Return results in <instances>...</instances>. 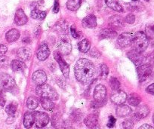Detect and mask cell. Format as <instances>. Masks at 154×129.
<instances>
[{
  "instance_id": "cb8c5ba5",
  "label": "cell",
  "mask_w": 154,
  "mask_h": 129,
  "mask_svg": "<svg viewBox=\"0 0 154 129\" xmlns=\"http://www.w3.org/2000/svg\"><path fill=\"white\" fill-rule=\"evenodd\" d=\"M34 124L33 112H27L23 116V125L26 128L29 129Z\"/></svg>"
},
{
  "instance_id": "8d00e7d4",
  "label": "cell",
  "mask_w": 154,
  "mask_h": 129,
  "mask_svg": "<svg viewBox=\"0 0 154 129\" xmlns=\"http://www.w3.org/2000/svg\"><path fill=\"white\" fill-rule=\"evenodd\" d=\"M60 116L58 114H54L52 115V118H51V123H52L53 127H55V128H58L59 127H60L62 124L61 121H60Z\"/></svg>"
},
{
  "instance_id": "6da1fadb",
  "label": "cell",
  "mask_w": 154,
  "mask_h": 129,
  "mask_svg": "<svg viewBox=\"0 0 154 129\" xmlns=\"http://www.w3.org/2000/svg\"><path fill=\"white\" fill-rule=\"evenodd\" d=\"M76 79L82 84H88L95 74V67L91 61L85 58L79 59L74 66Z\"/></svg>"
},
{
  "instance_id": "7a4b0ae2",
  "label": "cell",
  "mask_w": 154,
  "mask_h": 129,
  "mask_svg": "<svg viewBox=\"0 0 154 129\" xmlns=\"http://www.w3.org/2000/svg\"><path fill=\"white\" fill-rule=\"evenodd\" d=\"M149 45V40L146 37V34L143 32H137L135 33L133 37L132 42V48L134 51L139 53H143Z\"/></svg>"
},
{
  "instance_id": "1f68e13d",
  "label": "cell",
  "mask_w": 154,
  "mask_h": 129,
  "mask_svg": "<svg viewBox=\"0 0 154 129\" xmlns=\"http://www.w3.org/2000/svg\"><path fill=\"white\" fill-rule=\"evenodd\" d=\"M140 96L137 95L136 94H130L129 97H128V102L129 104H131L133 106H137L140 103Z\"/></svg>"
},
{
  "instance_id": "277c9868",
  "label": "cell",
  "mask_w": 154,
  "mask_h": 129,
  "mask_svg": "<svg viewBox=\"0 0 154 129\" xmlns=\"http://www.w3.org/2000/svg\"><path fill=\"white\" fill-rule=\"evenodd\" d=\"M0 84L4 90L7 91H13L16 88V83L14 78L7 73H0Z\"/></svg>"
},
{
  "instance_id": "7dc6e473",
  "label": "cell",
  "mask_w": 154,
  "mask_h": 129,
  "mask_svg": "<svg viewBox=\"0 0 154 129\" xmlns=\"http://www.w3.org/2000/svg\"><path fill=\"white\" fill-rule=\"evenodd\" d=\"M59 10H60V5H59L58 0H55L54 4V8H53V12L57 14L59 11Z\"/></svg>"
},
{
  "instance_id": "f546056e",
  "label": "cell",
  "mask_w": 154,
  "mask_h": 129,
  "mask_svg": "<svg viewBox=\"0 0 154 129\" xmlns=\"http://www.w3.org/2000/svg\"><path fill=\"white\" fill-rule=\"evenodd\" d=\"M90 47H91V43L88 39L85 38V39L82 40L78 44V48L81 52L86 53L90 50Z\"/></svg>"
},
{
  "instance_id": "f907efd6",
  "label": "cell",
  "mask_w": 154,
  "mask_h": 129,
  "mask_svg": "<svg viewBox=\"0 0 154 129\" xmlns=\"http://www.w3.org/2000/svg\"><path fill=\"white\" fill-rule=\"evenodd\" d=\"M139 129H154V127H152L151 125H149V124H143V125L140 126V127H139Z\"/></svg>"
},
{
  "instance_id": "4dcf8cb0",
  "label": "cell",
  "mask_w": 154,
  "mask_h": 129,
  "mask_svg": "<svg viewBox=\"0 0 154 129\" xmlns=\"http://www.w3.org/2000/svg\"><path fill=\"white\" fill-rule=\"evenodd\" d=\"M31 17L33 19H38V20H43L46 16V12L45 11H39L37 8H34L32 11H31Z\"/></svg>"
},
{
  "instance_id": "d6986e66",
  "label": "cell",
  "mask_w": 154,
  "mask_h": 129,
  "mask_svg": "<svg viewBox=\"0 0 154 129\" xmlns=\"http://www.w3.org/2000/svg\"><path fill=\"white\" fill-rule=\"evenodd\" d=\"M14 22L17 26H23L26 24L27 22V17L21 8L17 10L16 11L15 16H14Z\"/></svg>"
},
{
  "instance_id": "e575fe53",
  "label": "cell",
  "mask_w": 154,
  "mask_h": 129,
  "mask_svg": "<svg viewBox=\"0 0 154 129\" xmlns=\"http://www.w3.org/2000/svg\"><path fill=\"white\" fill-rule=\"evenodd\" d=\"M55 29L57 32L64 34L66 33V32H67L68 26L67 24H66L64 21H60L58 22V23L55 25Z\"/></svg>"
},
{
  "instance_id": "f5cc1de1",
  "label": "cell",
  "mask_w": 154,
  "mask_h": 129,
  "mask_svg": "<svg viewBox=\"0 0 154 129\" xmlns=\"http://www.w3.org/2000/svg\"><path fill=\"white\" fill-rule=\"evenodd\" d=\"M151 60H152V63L154 66V52L152 54V56H151Z\"/></svg>"
},
{
  "instance_id": "ab89813d",
  "label": "cell",
  "mask_w": 154,
  "mask_h": 129,
  "mask_svg": "<svg viewBox=\"0 0 154 129\" xmlns=\"http://www.w3.org/2000/svg\"><path fill=\"white\" fill-rule=\"evenodd\" d=\"M122 127L124 129H132L134 127V122L132 120L127 119L122 123Z\"/></svg>"
},
{
  "instance_id": "e0dca14e",
  "label": "cell",
  "mask_w": 154,
  "mask_h": 129,
  "mask_svg": "<svg viewBox=\"0 0 154 129\" xmlns=\"http://www.w3.org/2000/svg\"><path fill=\"white\" fill-rule=\"evenodd\" d=\"M82 23L85 28L92 29L97 26V18L94 14H89L82 20Z\"/></svg>"
},
{
  "instance_id": "8fae6325",
  "label": "cell",
  "mask_w": 154,
  "mask_h": 129,
  "mask_svg": "<svg viewBox=\"0 0 154 129\" xmlns=\"http://www.w3.org/2000/svg\"><path fill=\"white\" fill-rule=\"evenodd\" d=\"M125 20L121 16L113 15L109 17V25L112 29H120L124 26Z\"/></svg>"
},
{
  "instance_id": "f6af8a7d",
  "label": "cell",
  "mask_w": 154,
  "mask_h": 129,
  "mask_svg": "<svg viewBox=\"0 0 154 129\" xmlns=\"http://www.w3.org/2000/svg\"><path fill=\"white\" fill-rule=\"evenodd\" d=\"M135 21V17H134V14H129L126 16V17L125 18V22L131 24V23H134V22Z\"/></svg>"
},
{
  "instance_id": "db71d44e",
  "label": "cell",
  "mask_w": 154,
  "mask_h": 129,
  "mask_svg": "<svg viewBox=\"0 0 154 129\" xmlns=\"http://www.w3.org/2000/svg\"><path fill=\"white\" fill-rule=\"evenodd\" d=\"M41 129H54L53 128V127H42V128H41Z\"/></svg>"
},
{
  "instance_id": "52a82bcc",
  "label": "cell",
  "mask_w": 154,
  "mask_h": 129,
  "mask_svg": "<svg viewBox=\"0 0 154 129\" xmlns=\"http://www.w3.org/2000/svg\"><path fill=\"white\" fill-rule=\"evenodd\" d=\"M106 97V87L103 84H98L95 87L94 91V100L95 102L103 103Z\"/></svg>"
},
{
  "instance_id": "7c38bea8",
  "label": "cell",
  "mask_w": 154,
  "mask_h": 129,
  "mask_svg": "<svg viewBox=\"0 0 154 129\" xmlns=\"http://www.w3.org/2000/svg\"><path fill=\"white\" fill-rule=\"evenodd\" d=\"M54 59H55V60H57V63H58L59 66H60L62 73L63 74V75H64L65 77L67 78V77L69 76V65L63 60V59L62 58L61 55H60V54L59 52H54Z\"/></svg>"
},
{
  "instance_id": "d590c367",
  "label": "cell",
  "mask_w": 154,
  "mask_h": 129,
  "mask_svg": "<svg viewBox=\"0 0 154 129\" xmlns=\"http://www.w3.org/2000/svg\"><path fill=\"white\" fill-rule=\"evenodd\" d=\"M109 86H110V88H112V91L118 90L120 88V82H119V81L116 78L112 77L109 79Z\"/></svg>"
},
{
  "instance_id": "484cf974",
  "label": "cell",
  "mask_w": 154,
  "mask_h": 129,
  "mask_svg": "<svg viewBox=\"0 0 154 129\" xmlns=\"http://www.w3.org/2000/svg\"><path fill=\"white\" fill-rule=\"evenodd\" d=\"M84 0H68L66 2V8L72 11H75L80 8Z\"/></svg>"
},
{
  "instance_id": "9f6ffc18",
  "label": "cell",
  "mask_w": 154,
  "mask_h": 129,
  "mask_svg": "<svg viewBox=\"0 0 154 129\" xmlns=\"http://www.w3.org/2000/svg\"><path fill=\"white\" fill-rule=\"evenodd\" d=\"M131 1H133V2H136V1H137V0H131Z\"/></svg>"
},
{
  "instance_id": "7402d4cb",
  "label": "cell",
  "mask_w": 154,
  "mask_h": 129,
  "mask_svg": "<svg viewBox=\"0 0 154 129\" xmlns=\"http://www.w3.org/2000/svg\"><path fill=\"white\" fill-rule=\"evenodd\" d=\"M31 51L29 48H26V47H23V48H20L17 50V57L20 59H21L22 60H27L30 58L31 57Z\"/></svg>"
},
{
  "instance_id": "ee69618b",
  "label": "cell",
  "mask_w": 154,
  "mask_h": 129,
  "mask_svg": "<svg viewBox=\"0 0 154 129\" xmlns=\"http://www.w3.org/2000/svg\"><path fill=\"white\" fill-rule=\"evenodd\" d=\"M70 32H71V35H72V36L73 37V38H79V37H80V32H78V31L75 29L74 26H71Z\"/></svg>"
},
{
  "instance_id": "816d5d0a",
  "label": "cell",
  "mask_w": 154,
  "mask_h": 129,
  "mask_svg": "<svg viewBox=\"0 0 154 129\" xmlns=\"http://www.w3.org/2000/svg\"><path fill=\"white\" fill-rule=\"evenodd\" d=\"M22 41H23V43H25V44H29V43L31 42V40L29 39V38H25L22 40Z\"/></svg>"
},
{
  "instance_id": "8992f818",
  "label": "cell",
  "mask_w": 154,
  "mask_h": 129,
  "mask_svg": "<svg viewBox=\"0 0 154 129\" xmlns=\"http://www.w3.org/2000/svg\"><path fill=\"white\" fill-rule=\"evenodd\" d=\"M137 75L140 81H143L151 75L152 72V65L150 63H144L138 66L137 68Z\"/></svg>"
},
{
  "instance_id": "30bf717a",
  "label": "cell",
  "mask_w": 154,
  "mask_h": 129,
  "mask_svg": "<svg viewBox=\"0 0 154 129\" xmlns=\"http://www.w3.org/2000/svg\"><path fill=\"white\" fill-rule=\"evenodd\" d=\"M110 100L112 103L117 105L123 104L127 100V94L122 90H115L111 94Z\"/></svg>"
},
{
  "instance_id": "4fadbf2b",
  "label": "cell",
  "mask_w": 154,
  "mask_h": 129,
  "mask_svg": "<svg viewBox=\"0 0 154 129\" xmlns=\"http://www.w3.org/2000/svg\"><path fill=\"white\" fill-rule=\"evenodd\" d=\"M32 78L33 82L36 85H41V84H45V81H47V75L43 70L38 69L33 72Z\"/></svg>"
},
{
  "instance_id": "bcb514c9",
  "label": "cell",
  "mask_w": 154,
  "mask_h": 129,
  "mask_svg": "<svg viewBox=\"0 0 154 129\" xmlns=\"http://www.w3.org/2000/svg\"><path fill=\"white\" fill-rule=\"evenodd\" d=\"M60 127H61V129H74L72 124L69 122H68V121H65V122L62 123Z\"/></svg>"
},
{
  "instance_id": "b9f144b4",
  "label": "cell",
  "mask_w": 154,
  "mask_h": 129,
  "mask_svg": "<svg viewBox=\"0 0 154 129\" xmlns=\"http://www.w3.org/2000/svg\"><path fill=\"white\" fill-rule=\"evenodd\" d=\"M71 117H72V120L74 121H79L81 119V118H82V113L79 110L75 111V112H72Z\"/></svg>"
},
{
  "instance_id": "6f0895ef",
  "label": "cell",
  "mask_w": 154,
  "mask_h": 129,
  "mask_svg": "<svg viewBox=\"0 0 154 129\" xmlns=\"http://www.w3.org/2000/svg\"><path fill=\"white\" fill-rule=\"evenodd\" d=\"M145 1H146V2H149V0H145Z\"/></svg>"
},
{
  "instance_id": "4316f807",
  "label": "cell",
  "mask_w": 154,
  "mask_h": 129,
  "mask_svg": "<svg viewBox=\"0 0 154 129\" xmlns=\"http://www.w3.org/2000/svg\"><path fill=\"white\" fill-rule=\"evenodd\" d=\"M105 2H106V5L111 9L117 11V12H122L123 11L122 5L119 3L117 0H105Z\"/></svg>"
},
{
  "instance_id": "ffe728a7",
  "label": "cell",
  "mask_w": 154,
  "mask_h": 129,
  "mask_svg": "<svg viewBox=\"0 0 154 129\" xmlns=\"http://www.w3.org/2000/svg\"><path fill=\"white\" fill-rule=\"evenodd\" d=\"M116 113L119 117L123 118V117L128 116L131 113V109L127 105L121 104L117 106L116 110Z\"/></svg>"
},
{
  "instance_id": "11a10c76",
  "label": "cell",
  "mask_w": 154,
  "mask_h": 129,
  "mask_svg": "<svg viewBox=\"0 0 154 129\" xmlns=\"http://www.w3.org/2000/svg\"><path fill=\"white\" fill-rule=\"evenodd\" d=\"M152 121H153V123H154V114L153 115H152Z\"/></svg>"
},
{
  "instance_id": "44dd1931",
  "label": "cell",
  "mask_w": 154,
  "mask_h": 129,
  "mask_svg": "<svg viewBox=\"0 0 154 129\" xmlns=\"http://www.w3.org/2000/svg\"><path fill=\"white\" fill-rule=\"evenodd\" d=\"M117 36V32L114 29L111 28H105L100 30L99 37L100 39H104V38H112Z\"/></svg>"
},
{
  "instance_id": "9a60e30c",
  "label": "cell",
  "mask_w": 154,
  "mask_h": 129,
  "mask_svg": "<svg viewBox=\"0 0 154 129\" xmlns=\"http://www.w3.org/2000/svg\"><path fill=\"white\" fill-rule=\"evenodd\" d=\"M128 57L137 66L143 64V62L144 60V57L142 55V53L137 52L133 49L128 53Z\"/></svg>"
},
{
  "instance_id": "60d3db41",
  "label": "cell",
  "mask_w": 154,
  "mask_h": 129,
  "mask_svg": "<svg viewBox=\"0 0 154 129\" xmlns=\"http://www.w3.org/2000/svg\"><path fill=\"white\" fill-rule=\"evenodd\" d=\"M5 97L4 94V88L0 84V105L2 106H5Z\"/></svg>"
},
{
  "instance_id": "603a6c76",
  "label": "cell",
  "mask_w": 154,
  "mask_h": 129,
  "mask_svg": "<svg viewBox=\"0 0 154 129\" xmlns=\"http://www.w3.org/2000/svg\"><path fill=\"white\" fill-rule=\"evenodd\" d=\"M20 37V32L16 29H11L5 34V38L8 42H14Z\"/></svg>"
},
{
  "instance_id": "f1b7e54d",
  "label": "cell",
  "mask_w": 154,
  "mask_h": 129,
  "mask_svg": "<svg viewBox=\"0 0 154 129\" xmlns=\"http://www.w3.org/2000/svg\"><path fill=\"white\" fill-rule=\"evenodd\" d=\"M145 34L148 40L154 45V24H149L146 26Z\"/></svg>"
},
{
  "instance_id": "681fc988",
  "label": "cell",
  "mask_w": 154,
  "mask_h": 129,
  "mask_svg": "<svg viewBox=\"0 0 154 129\" xmlns=\"http://www.w3.org/2000/svg\"><path fill=\"white\" fill-rule=\"evenodd\" d=\"M8 51V48L5 45H0V54H5Z\"/></svg>"
},
{
  "instance_id": "ba28073f",
  "label": "cell",
  "mask_w": 154,
  "mask_h": 129,
  "mask_svg": "<svg viewBox=\"0 0 154 129\" xmlns=\"http://www.w3.org/2000/svg\"><path fill=\"white\" fill-rule=\"evenodd\" d=\"M57 51L60 54L67 55L72 51V45L69 39L66 38H60L57 44Z\"/></svg>"
},
{
  "instance_id": "9c48e42d",
  "label": "cell",
  "mask_w": 154,
  "mask_h": 129,
  "mask_svg": "<svg viewBox=\"0 0 154 129\" xmlns=\"http://www.w3.org/2000/svg\"><path fill=\"white\" fill-rule=\"evenodd\" d=\"M134 34L131 32H123L117 38V44L121 48H127L132 42Z\"/></svg>"
},
{
  "instance_id": "c3c4849f",
  "label": "cell",
  "mask_w": 154,
  "mask_h": 129,
  "mask_svg": "<svg viewBox=\"0 0 154 129\" xmlns=\"http://www.w3.org/2000/svg\"><path fill=\"white\" fill-rule=\"evenodd\" d=\"M146 91L147 93H149V94L154 95V83H152L150 85L148 86L146 89Z\"/></svg>"
},
{
  "instance_id": "7bdbcfd3",
  "label": "cell",
  "mask_w": 154,
  "mask_h": 129,
  "mask_svg": "<svg viewBox=\"0 0 154 129\" xmlns=\"http://www.w3.org/2000/svg\"><path fill=\"white\" fill-rule=\"evenodd\" d=\"M116 121V119L112 115H109V119H108L107 121V124H106V125H107V127H109V128H112V127H113L114 126H115Z\"/></svg>"
},
{
  "instance_id": "f35d334b",
  "label": "cell",
  "mask_w": 154,
  "mask_h": 129,
  "mask_svg": "<svg viewBox=\"0 0 154 129\" xmlns=\"http://www.w3.org/2000/svg\"><path fill=\"white\" fill-rule=\"evenodd\" d=\"M109 73V69L106 64H102L100 66V77L102 78H106Z\"/></svg>"
},
{
  "instance_id": "836d02e7",
  "label": "cell",
  "mask_w": 154,
  "mask_h": 129,
  "mask_svg": "<svg viewBox=\"0 0 154 129\" xmlns=\"http://www.w3.org/2000/svg\"><path fill=\"white\" fill-rule=\"evenodd\" d=\"M17 104L15 103H9L8 106L5 107V112H7L9 116H14L16 112H17Z\"/></svg>"
},
{
  "instance_id": "5bb4252c",
  "label": "cell",
  "mask_w": 154,
  "mask_h": 129,
  "mask_svg": "<svg viewBox=\"0 0 154 129\" xmlns=\"http://www.w3.org/2000/svg\"><path fill=\"white\" fill-rule=\"evenodd\" d=\"M149 113V109L146 105H140V106H138L137 107V109L134 111V118H135L136 120H140L141 118H146Z\"/></svg>"
},
{
  "instance_id": "83f0119b",
  "label": "cell",
  "mask_w": 154,
  "mask_h": 129,
  "mask_svg": "<svg viewBox=\"0 0 154 129\" xmlns=\"http://www.w3.org/2000/svg\"><path fill=\"white\" fill-rule=\"evenodd\" d=\"M39 101H40L42 106L45 109V110L52 111L53 109H54V103H53V100L48 98L41 97Z\"/></svg>"
},
{
  "instance_id": "3957f363",
  "label": "cell",
  "mask_w": 154,
  "mask_h": 129,
  "mask_svg": "<svg viewBox=\"0 0 154 129\" xmlns=\"http://www.w3.org/2000/svg\"><path fill=\"white\" fill-rule=\"evenodd\" d=\"M35 92L40 97L48 98L51 100H57L59 95L57 91L48 84H43L38 85L35 88Z\"/></svg>"
},
{
  "instance_id": "d4e9b609",
  "label": "cell",
  "mask_w": 154,
  "mask_h": 129,
  "mask_svg": "<svg viewBox=\"0 0 154 129\" xmlns=\"http://www.w3.org/2000/svg\"><path fill=\"white\" fill-rule=\"evenodd\" d=\"M11 69L14 72H23L26 69V65L23 61L19 60H14L11 63Z\"/></svg>"
},
{
  "instance_id": "d6a6232c",
  "label": "cell",
  "mask_w": 154,
  "mask_h": 129,
  "mask_svg": "<svg viewBox=\"0 0 154 129\" xmlns=\"http://www.w3.org/2000/svg\"><path fill=\"white\" fill-rule=\"evenodd\" d=\"M38 105V101L35 97H29L26 100V106L29 109H36Z\"/></svg>"
},
{
  "instance_id": "2e32d148",
  "label": "cell",
  "mask_w": 154,
  "mask_h": 129,
  "mask_svg": "<svg viewBox=\"0 0 154 129\" xmlns=\"http://www.w3.org/2000/svg\"><path fill=\"white\" fill-rule=\"evenodd\" d=\"M50 54V50L48 45L45 43H43L39 46L38 51H37L36 55L39 60H45L48 57Z\"/></svg>"
},
{
  "instance_id": "5b68a950",
  "label": "cell",
  "mask_w": 154,
  "mask_h": 129,
  "mask_svg": "<svg viewBox=\"0 0 154 129\" xmlns=\"http://www.w3.org/2000/svg\"><path fill=\"white\" fill-rule=\"evenodd\" d=\"M34 125L37 128H42L49 122V116L43 112H34Z\"/></svg>"
},
{
  "instance_id": "74e56055",
  "label": "cell",
  "mask_w": 154,
  "mask_h": 129,
  "mask_svg": "<svg viewBox=\"0 0 154 129\" xmlns=\"http://www.w3.org/2000/svg\"><path fill=\"white\" fill-rule=\"evenodd\" d=\"M9 65V59L6 56H0V68H7Z\"/></svg>"
},
{
  "instance_id": "ac0fdd59",
  "label": "cell",
  "mask_w": 154,
  "mask_h": 129,
  "mask_svg": "<svg viewBox=\"0 0 154 129\" xmlns=\"http://www.w3.org/2000/svg\"><path fill=\"white\" fill-rule=\"evenodd\" d=\"M84 123L88 128H94V127H97V124H98V117L96 114H90L85 117V118L84 119Z\"/></svg>"
}]
</instances>
